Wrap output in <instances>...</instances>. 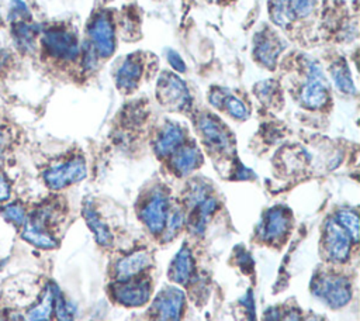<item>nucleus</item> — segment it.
Wrapping results in <instances>:
<instances>
[{"label": "nucleus", "mask_w": 360, "mask_h": 321, "mask_svg": "<svg viewBox=\"0 0 360 321\" xmlns=\"http://www.w3.org/2000/svg\"><path fill=\"white\" fill-rule=\"evenodd\" d=\"M156 96L167 108L183 111L191 104V97L186 83L173 73H163L156 86Z\"/></svg>", "instance_id": "f257e3e1"}, {"label": "nucleus", "mask_w": 360, "mask_h": 321, "mask_svg": "<svg viewBox=\"0 0 360 321\" xmlns=\"http://www.w3.org/2000/svg\"><path fill=\"white\" fill-rule=\"evenodd\" d=\"M86 176V163L82 158H72L56 163L44 172V182L52 190L68 187Z\"/></svg>", "instance_id": "f03ea898"}, {"label": "nucleus", "mask_w": 360, "mask_h": 321, "mask_svg": "<svg viewBox=\"0 0 360 321\" xmlns=\"http://www.w3.org/2000/svg\"><path fill=\"white\" fill-rule=\"evenodd\" d=\"M42 45L48 55L62 61H72L79 55V42L75 34L60 27L44 31Z\"/></svg>", "instance_id": "7ed1b4c3"}, {"label": "nucleus", "mask_w": 360, "mask_h": 321, "mask_svg": "<svg viewBox=\"0 0 360 321\" xmlns=\"http://www.w3.org/2000/svg\"><path fill=\"white\" fill-rule=\"evenodd\" d=\"M312 293L333 308L342 307L349 303L352 296L349 282L345 277L335 275L319 276L315 280Z\"/></svg>", "instance_id": "20e7f679"}, {"label": "nucleus", "mask_w": 360, "mask_h": 321, "mask_svg": "<svg viewBox=\"0 0 360 321\" xmlns=\"http://www.w3.org/2000/svg\"><path fill=\"white\" fill-rule=\"evenodd\" d=\"M169 215V201L162 190H155L143 207L141 208V218L148 229L153 234L162 232Z\"/></svg>", "instance_id": "39448f33"}, {"label": "nucleus", "mask_w": 360, "mask_h": 321, "mask_svg": "<svg viewBox=\"0 0 360 321\" xmlns=\"http://www.w3.org/2000/svg\"><path fill=\"white\" fill-rule=\"evenodd\" d=\"M89 37L91 48L97 55L107 58L114 52V28L107 14L100 13L94 17L89 27Z\"/></svg>", "instance_id": "423d86ee"}, {"label": "nucleus", "mask_w": 360, "mask_h": 321, "mask_svg": "<svg viewBox=\"0 0 360 321\" xmlns=\"http://www.w3.org/2000/svg\"><path fill=\"white\" fill-rule=\"evenodd\" d=\"M301 103L307 108H319L326 103L328 84L319 65L312 63L308 70V80L301 90Z\"/></svg>", "instance_id": "0eeeda50"}, {"label": "nucleus", "mask_w": 360, "mask_h": 321, "mask_svg": "<svg viewBox=\"0 0 360 321\" xmlns=\"http://www.w3.org/2000/svg\"><path fill=\"white\" fill-rule=\"evenodd\" d=\"M350 237L336 220H328L325 225V253L333 262H343L350 252Z\"/></svg>", "instance_id": "6e6552de"}, {"label": "nucleus", "mask_w": 360, "mask_h": 321, "mask_svg": "<svg viewBox=\"0 0 360 321\" xmlns=\"http://www.w3.org/2000/svg\"><path fill=\"white\" fill-rule=\"evenodd\" d=\"M183 293L179 289H165L153 303L155 321H180V313L183 308Z\"/></svg>", "instance_id": "1a4fd4ad"}, {"label": "nucleus", "mask_w": 360, "mask_h": 321, "mask_svg": "<svg viewBox=\"0 0 360 321\" xmlns=\"http://www.w3.org/2000/svg\"><path fill=\"white\" fill-rule=\"evenodd\" d=\"M112 296L124 306H142L150 296V284L145 279L124 280L112 290Z\"/></svg>", "instance_id": "9d476101"}, {"label": "nucleus", "mask_w": 360, "mask_h": 321, "mask_svg": "<svg viewBox=\"0 0 360 321\" xmlns=\"http://www.w3.org/2000/svg\"><path fill=\"white\" fill-rule=\"evenodd\" d=\"M198 131L201 138L204 139V142L217 149V151H226L231 146V141H229V135L225 131V128L211 115H201L198 118L197 122Z\"/></svg>", "instance_id": "9b49d317"}, {"label": "nucleus", "mask_w": 360, "mask_h": 321, "mask_svg": "<svg viewBox=\"0 0 360 321\" xmlns=\"http://www.w3.org/2000/svg\"><path fill=\"white\" fill-rule=\"evenodd\" d=\"M150 263V255L145 249H138L131 252L129 255L122 256L117 263H115V276L120 282L128 280L138 273H141L146 266Z\"/></svg>", "instance_id": "f8f14e48"}, {"label": "nucleus", "mask_w": 360, "mask_h": 321, "mask_svg": "<svg viewBox=\"0 0 360 321\" xmlns=\"http://www.w3.org/2000/svg\"><path fill=\"white\" fill-rule=\"evenodd\" d=\"M142 75V65L135 56H128L115 73L117 86L124 92H131L136 87Z\"/></svg>", "instance_id": "ddd939ff"}, {"label": "nucleus", "mask_w": 360, "mask_h": 321, "mask_svg": "<svg viewBox=\"0 0 360 321\" xmlns=\"http://www.w3.org/2000/svg\"><path fill=\"white\" fill-rule=\"evenodd\" d=\"M290 227V217L283 208H273L267 213L263 227V235L267 241L280 239Z\"/></svg>", "instance_id": "4468645a"}, {"label": "nucleus", "mask_w": 360, "mask_h": 321, "mask_svg": "<svg viewBox=\"0 0 360 321\" xmlns=\"http://www.w3.org/2000/svg\"><path fill=\"white\" fill-rule=\"evenodd\" d=\"M193 256L187 246H183L173 258L169 269V276L176 283H186L193 275Z\"/></svg>", "instance_id": "2eb2a0df"}, {"label": "nucleus", "mask_w": 360, "mask_h": 321, "mask_svg": "<svg viewBox=\"0 0 360 321\" xmlns=\"http://www.w3.org/2000/svg\"><path fill=\"white\" fill-rule=\"evenodd\" d=\"M183 141V130L177 124H166L156 138V152L162 156L172 153Z\"/></svg>", "instance_id": "dca6fc26"}, {"label": "nucleus", "mask_w": 360, "mask_h": 321, "mask_svg": "<svg viewBox=\"0 0 360 321\" xmlns=\"http://www.w3.org/2000/svg\"><path fill=\"white\" fill-rule=\"evenodd\" d=\"M83 217L100 245L107 246L112 242V234L110 232V229L104 224V221H101L100 215L97 214V211L94 210V207L91 206L90 201H86L83 206Z\"/></svg>", "instance_id": "f3484780"}, {"label": "nucleus", "mask_w": 360, "mask_h": 321, "mask_svg": "<svg viewBox=\"0 0 360 321\" xmlns=\"http://www.w3.org/2000/svg\"><path fill=\"white\" fill-rule=\"evenodd\" d=\"M201 162L200 151L193 145H186L180 148L173 156V168L180 175H187L194 170Z\"/></svg>", "instance_id": "a211bd4d"}, {"label": "nucleus", "mask_w": 360, "mask_h": 321, "mask_svg": "<svg viewBox=\"0 0 360 321\" xmlns=\"http://www.w3.org/2000/svg\"><path fill=\"white\" fill-rule=\"evenodd\" d=\"M21 237L27 242H30L38 248H42V249H52L58 245L56 239L48 229L37 227L28 221H25V224L22 225Z\"/></svg>", "instance_id": "6ab92c4d"}, {"label": "nucleus", "mask_w": 360, "mask_h": 321, "mask_svg": "<svg viewBox=\"0 0 360 321\" xmlns=\"http://www.w3.org/2000/svg\"><path fill=\"white\" fill-rule=\"evenodd\" d=\"M56 286L48 284L44 290L39 301L30 308L28 311V320L30 321H48L52 311H53V300L56 293Z\"/></svg>", "instance_id": "aec40b11"}, {"label": "nucleus", "mask_w": 360, "mask_h": 321, "mask_svg": "<svg viewBox=\"0 0 360 321\" xmlns=\"http://www.w3.org/2000/svg\"><path fill=\"white\" fill-rule=\"evenodd\" d=\"M13 39L21 52H31L35 46L37 28L30 21L13 24Z\"/></svg>", "instance_id": "412c9836"}, {"label": "nucleus", "mask_w": 360, "mask_h": 321, "mask_svg": "<svg viewBox=\"0 0 360 321\" xmlns=\"http://www.w3.org/2000/svg\"><path fill=\"white\" fill-rule=\"evenodd\" d=\"M280 51H281V45L274 37L263 35L259 39V44H256L255 54L262 65L267 68H273Z\"/></svg>", "instance_id": "4be33fe9"}, {"label": "nucleus", "mask_w": 360, "mask_h": 321, "mask_svg": "<svg viewBox=\"0 0 360 321\" xmlns=\"http://www.w3.org/2000/svg\"><path fill=\"white\" fill-rule=\"evenodd\" d=\"M195 214L193 218V229L197 234H201L211 217V214L214 213V210L217 208V200L211 196L205 197L198 206H195Z\"/></svg>", "instance_id": "5701e85b"}, {"label": "nucleus", "mask_w": 360, "mask_h": 321, "mask_svg": "<svg viewBox=\"0 0 360 321\" xmlns=\"http://www.w3.org/2000/svg\"><path fill=\"white\" fill-rule=\"evenodd\" d=\"M330 73H332L335 84L339 90H342L345 93H353L354 92V84H353V80L350 77V70H349L345 61L336 62L330 68Z\"/></svg>", "instance_id": "b1692460"}, {"label": "nucleus", "mask_w": 360, "mask_h": 321, "mask_svg": "<svg viewBox=\"0 0 360 321\" xmlns=\"http://www.w3.org/2000/svg\"><path fill=\"white\" fill-rule=\"evenodd\" d=\"M0 214L8 222L15 227H22L27 221V210L20 201H11L0 208Z\"/></svg>", "instance_id": "393cba45"}, {"label": "nucleus", "mask_w": 360, "mask_h": 321, "mask_svg": "<svg viewBox=\"0 0 360 321\" xmlns=\"http://www.w3.org/2000/svg\"><path fill=\"white\" fill-rule=\"evenodd\" d=\"M336 221L349 234L353 241L359 239V217L356 211L340 210L336 214Z\"/></svg>", "instance_id": "a878e982"}, {"label": "nucleus", "mask_w": 360, "mask_h": 321, "mask_svg": "<svg viewBox=\"0 0 360 321\" xmlns=\"http://www.w3.org/2000/svg\"><path fill=\"white\" fill-rule=\"evenodd\" d=\"M53 310L58 321H72L75 317V307L72 303H69L60 291L56 289L55 300H53Z\"/></svg>", "instance_id": "bb28decb"}, {"label": "nucleus", "mask_w": 360, "mask_h": 321, "mask_svg": "<svg viewBox=\"0 0 360 321\" xmlns=\"http://www.w3.org/2000/svg\"><path fill=\"white\" fill-rule=\"evenodd\" d=\"M221 106H222L224 108H226V111H228L232 117H235V118H238V120H246L248 115H249V111H248L246 106H245L239 99L231 96L228 92L225 93Z\"/></svg>", "instance_id": "cd10ccee"}, {"label": "nucleus", "mask_w": 360, "mask_h": 321, "mask_svg": "<svg viewBox=\"0 0 360 321\" xmlns=\"http://www.w3.org/2000/svg\"><path fill=\"white\" fill-rule=\"evenodd\" d=\"M7 17H8V21L11 24H17V23L28 21L30 11H28L27 6L21 0H11Z\"/></svg>", "instance_id": "c85d7f7f"}, {"label": "nucleus", "mask_w": 360, "mask_h": 321, "mask_svg": "<svg viewBox=\"0 0 360 321\" xmlns=\"http://www.w3.org/2000/svg\"><path fill=\"white\" fill-rule=\"evenodd\" d=\"M183 222H184V214H183V211L179 210V208L173 210V211L167 215L166 225H165V227H167L166 239H167V238H169V239L173 238V237L180 231Z\"/></svg>", "instance_id": "c756f323"}, {"label": "nucleus", "mask_w": 360, "mask_h": 321, "mask_svg": "<svg viewBox=\"0 0 360 321\" xmlns=\"http://www.w3.org/2000/svg\"><path fill=\"white\" fill-rule=\"evenodd\" d=\"M292 17H307L314 10V0H287Z\"/></svg>", "instance_id": "7c9ffc66"}, {"label": "nucleus", "mask_w": 360, "mask_h": 321, "mask_svg": "<svg viewBox=\"0 0 360 321\" xmlns=\"http://www.w3.org/2000/svg\"><path fill=\"white\" fill-rule=\"evenodd\" d=\"M205 197H208V190L205 187V184L202 183H194L188 193H187V204L190 207H195L198 206Z\"/></svg>", "instance_id": "2f4dec72"}, {"label": "nucleus", "mask_w": 360, "mask_h": 321, "mask_svg": "<svg viewBox=\"0 0 360 321\" xmlns=\"http://www.w3.org/2000/svg\"><path fill=\"white\" fill-rule=\"evenodd\" d=\"M167 61H169V63L172 65V68L176 69L177 72H184V70H186V65H184L183 59L180 58V55H179L177 52L169 51V54H167Z\"/></svg>", "instance_id": "473e14b6"}, {"label": "nucleus", "mask_w": 360, "mask_h": 321, "mask_svg": "<svg viewBox=\"0 0 360 321\" xmlns=\"http://www.w3.org/2000/svg\"><path fill=\"white\" fill-rule=\"evenodd\" d=\"M10 66H11V54L7 49L0 48V76L6 75Z\"/></svg>", "instance_id": "72a5a7b5"}, {"label": "nucleus", "mask_w": 360, "mask_h": 321, "mask_svg": "<svg viewBox=\"0 0 360 321\" xmlns=\"http://www.w3.org/2000/svg\"><path fill=\"white\" fill-rule=\"evenodd\" d=\"M10 193H11V187L8 180L3 175H0V203L8 200Z\"/></svg>", "instance_id": "f704fd0d"}, {"label": "nucleus", "mask_w": 360, "mask_h": 321, "mask_svg": "<svg viewBox=\"0 0 360 321\" xmlns=\"http://www.w3.org/2000/svg\"><path fill=\"white\" fill-rule=\"evenodd\" d=\"M280 321H301L300 313L297 310H290L280 318Z\"/></svg>", "instance_id": "c9c22d12"}, {"label": "nucleus", "mask_w": 360, "mask_h": 321, "mask_svg": "<svg viewBox=\"0 0 360 321\" xmlns=\"http://www.w3.org/2000/svg\"><path fill=\"white\" fill-rule=\"evenodd\" d=\"M6 137H7V134H6V125H4L3 118H1V115H0V146L6 142Z\"/></svg>", "instance_id": "e433bc0d"}, {"label": "nucleus", "mask_w": 360, "mask_h": 321, "mask_svg": "<svg viewBox=\"0 0 360 321\" xmlns=\"http://www.w3.org/2000/svg\"><path fill=\"white\" fill-rule=\"evenodd\" d=\"M304 321H321V320H319L318 317H314V315H312V317H308V318H305Z\"/></svg>", "instance_id": "4c0bfd02"}, {"label": "nucleus", "mask_w": 360, "mask_h": 321, "mask_svg": "<svg viewBox=\"0 0 360 321\" xmlns=\"http://www.w3.org/2000/svg\"><path fill=\"white\" fill-rule=\"evenodd\" d=\"M3 162H4V156H3V152H1V149H0V168H1Z\"/></svg>", "instance_id": "58836bf2"}, {"label": "nucleus", "mask_w": 360, "mask_h": 321, "mask_svg": "<svg viewBox=\"0 0 360 321\" xmlns=\"http://www.w3.org/2000/svg\"><path fill=\"white\" fill-rule=\"evenodd\" d=\"M0 23H1V14H0Z\"/></svg>", "instance_id": "ea45409f"}]
</instances>
